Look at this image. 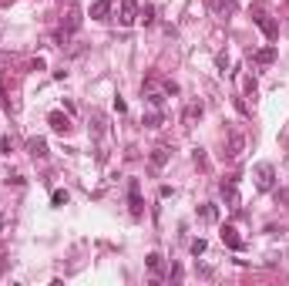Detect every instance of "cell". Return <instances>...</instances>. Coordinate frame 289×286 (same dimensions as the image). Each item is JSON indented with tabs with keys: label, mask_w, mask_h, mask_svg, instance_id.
Listing matches in <instances>:
<instances>
[{
	"label": "cell",
	"mask_w": 289,
	"mask_h": 286,
	"mask_svg": "<svg viewBox=\"0 0 289 286\" xmlns=\"http://www.w3.org/2000/svg\"><path fill=\"white\" fill-rule=\"evenodd\" d=\"M114 17H118L121 27H131V24L138 21V4H134V0H118V14H114Z\"/></svg>",
	"instance_id": "6da1fadb"
},
{
	"label": "cell",
	"mask_w": 289,
	"mask_h": 286,
	"mask_svg": "<svg viewBox=\"0 0 289 286\" xmlns=\"http://www.w3.org/2000/svg\"><path fill=\"white\" fill-rule=\"evenodd\" d=\"M114 4H118V0H94V4H91V21H108Z\"/></svg>",
	"instance_id": "7a4b0ae2"
},
{
	"label": "cell",
	"mask_w": 289,
	"mask_h": 286,
	"mask_svg": "<svg viewBox=\"0 0 289 286\" xmlns=\"http://www.w3.org/2000/svg\"><path fill=\"white\" fill-rule=\"evenodd\" d=\"M128 202H131V216L134 219H138V216H141V188H138V178H131V182H128Z\"/></svg>",
	"instance_id": "3957f363"
},
{
	"label": "cell",
	"mask_w": 289,
	"mask_h": 286,
	"mask_svg": "<svg viewBox=\"0 0 289 286\" xmlns=\"http://www.w3.org/2000/svg\"><path fill=\"white\" fill-rule=\"evenodd\" d=\"M272 175H276V172H272V165H269V162L256 165V185L262 188V192H266V188H272Z\"/></svg>",
	"instance_id": "277c9868"
},
{
	"label": "cell",
	"mask_w": 289,
	"mask_h": 286,
	"mask_svg": "<svg viewBox=\"0 0 289 286\" xmlns=\"http://www.w3.org/2000/svg\"><path fill=\"white\" fill-rule=\"evenodd\" d=\"M47 125H51L57 135H67V132H71V118H67V115H61V111H51V115H47Z\"/></svg>",
	"instance_id": "5b68a950"
},
{
	"label": "cell",
	"mask_w": 289,
	"mask_h": 286,
	"mask_svg": "<svg viewBox=\"0 0 289 286\" xmlns=\"http://www.w3.org/2000/svg\"><path fill=\"white\" fill-rule=\"evenodd\" d=\"M78 27H81V11H71V14H67V24L61 27V34H57V41H67Z\"/></svg>",
	"instance_id": "8992f818"
},
{
	"label": "cell",
	"mask_w": 289,
	"mask_h": 286,
	"mask_svg": "<svg viewBox=\"0 0 289 286\" xmlns=\"http://www.w3.org/2000/svg\"><path fill=\"white\" fill-rule=\"evenodd\" d=\"M222 242L229 246V249H242L245 242L239 239V232H235V226H222Z\"/></svg>",
	"instance_id": "52a82bcc"
},
{
	"label": "cell",
	"mask_w": 289,
	"mask_h": 286,
	"mask_svg": "<svg viewBox=\"0 0 289 286\" xmlns=\"http://www.w3.org/2000/svg\"><path fill=\"white\" fill-rule=\"evenodd\" d=\"M222 196L229 202V209H239V188H235V182H222Z\"/></svg>",
	"instance_id": "ba28073f"
},
{
	"label": "cell",
	"mask_w": 289,
	"mask_h": 286,
	"mask_svg": "<svg viewBox=\"0 0 289 286\" xmlns=\"http://www.w3.org/2000/svg\"><path fill=\"white\" fill-rule=\"evenodd\" d=\"M195 118H202V101H189V108L182 115V125H192Z\"/></svg>",
	"instance_id": "9c48e42d"
},
{
	"label": "cell",
	"mask_w": 289,
	"mask_h": 286,
	"mask_svg": "<svg viewBox=\"0 0 289 286\" xmlns=\"http://www.w3.org/2000/svg\"><path fill=\"white\" fill-rule=\"evenodd\" d=\"M256 24L262 27V31H266V37H269V41H272V37H279V27H276L272 21H269V17H256Z\"/></svg>",
	"instance_id": "30bf717a"
},
{
	"label": "cell",
	"mask_w": 289,
	"mask_h": 286,
	"mask_svg": "<svg viewBox=\"0 0 289 286\" xmlns=\"http://www.w3.org/2000/svg\"><path fill=\"white\" fill-rule=\"evenodd\" d=\"M168 155H172L168 148H155V152H152V165H155V168H162V165L168 162Z\"/></svg>",
	"instance_id": "8fae6325"
},
{
	"label": "cell",
	"mask_w": 289,
	"mask_h": 286,
	"mask_svg": "<svg viewBox=\"0 0 289 286\" xmlns=\"http://www.w3.org/2000/svg\"><path fill=\"white\" fill-rule=\"evenodd\" d=\"M31 155H34V158H47V145L41 142V138H34V142H31Z\"/></svg>",
	"instance_id": "7c38bea8"
},
{
	"label": "cell",
	"mask_w": 289,
	"mask_h": 286,
	"mask_svg": "<svg viewBox=\"0 0 289 286\" xmlns=\"http://www.w3.org/2000/svg\"><path fill=\"white\" fill-rule=\"evenodd\" d=\"M199 216H202L205 222H215V219H219V209H215V206H202Z\"/></svg>",
	"instance_id": "4fadbf2b"
},
{
	"label": "cell",
	"mask_w": 289,
	"mask_h": 286,
	"mask_svg": "<svg viewBox=\"0 0 289 286\" xmlns=\"http://www.w3.org/2000/svg\"><path fill=\"white\" fill-rule=\"evenodd\" d=\"M239 152H242V138H239V135H232V145H229V158H239Z\"/></svg>",
	"instance_id": "5bb4252c"
},
{
	"label": "cell",
	"mask_w": 289,
	"mask_h": 286,
	"mask_svg": "<svg viewBox=\"0 0 289 286\" xmlns=\"http://www.w3.org/2000/svg\"><path fill=\"white\" fill-rule=\"evenodd\" d=\"M148 269H152V273H162V256L158 253H148Z\"/></svg>",
	"instance_id": "9a60e30c"
},
{
	"label": "cell",
	"mask_w": 289,
	"mask_h": 286,
	"mask_svg": "<svg viewBox=\"0 0 289 286\" xmlns=\"http://www.w3.org/2000/svg\"><path fill=\"white\" fill-rule=\"evenodd\" d=\"M272 57H276V51H272V47H266V51H259V54H256V61H259V64H269Z\"/></svg>",
	"instance_id": "2e32d148"
},
{
	"label": "cell",
	"mask_w": 289,
	"mask_h": 286,
	"mask_svg": "<svg viewBox=\"0 0 289 286\" xmlns=\"http://www.w3.org/2000/svg\"><path fill=\"white\" fill-rule=\"evenodd\" d=\"M51 202H54V206H64V202H67V192H64V188H57L54 196H51Z\"/></svg>",
	"instance_id": "e0dca14e"
},
{
	"label": "cell",
	"mask_w": 289,
	"mask_h": 286,
	"mask_svg": "<svg viewBox=\"0 0 289 286\" xmlns=\"http://www.w3.org/2000/svg\"><path fill=\"white\" fill-rule=\"evenodd\" d=\"M138 17H141L144 24H152V21H155V11H152V7H144V11H138Z\"/></svg>",
	"instance_id": "ac0fdd59"
},
{
	"label": "cell",
	"mask_w": 289,
	"mask_h": 286,
	"mask_svg": "<svg viewBox=\"0 0 289 286\" xmlns=\"http://www.w3.org/2000/svg\"><path fill=\"white\" fill-rule=\"evenodd\" d=\"M0 152H4V155H11V152H14V138H11V135L0 142Z\"/></svg>",
	"instance_id": "d6986e66"
},
{
	"label": "cell",
	"mask_w": 289,
	"mask_h": 286,
	"mask_svg": "<svg viewBox=\"0 0 289 286\" xmlns=\"http://www.w3.org/2000/svg\"><path fill=\"white\" fill-rule=\"evenodd\" d=\"M192 253H195V256L205 253V239H195V242H192Z\"/></svg>",
	"instance_id": "ffe728a7"
},
{
	"label": "cell",
	"mask_w": 289,
	"mask_h": 286,
	"mask_svg": "<svg viewBox=\"0 0 289 286\" xmlns=\"http://www.w3.org/2000/svg\"><path fill=\"white\" fill-rule=\"evenodd\" d=\"M158 121H162V115L155 111V115H148V121H144V125H148V128H158Z\"/></svg>",
	"instance_id": "44dd1931"
}]
</instances>
